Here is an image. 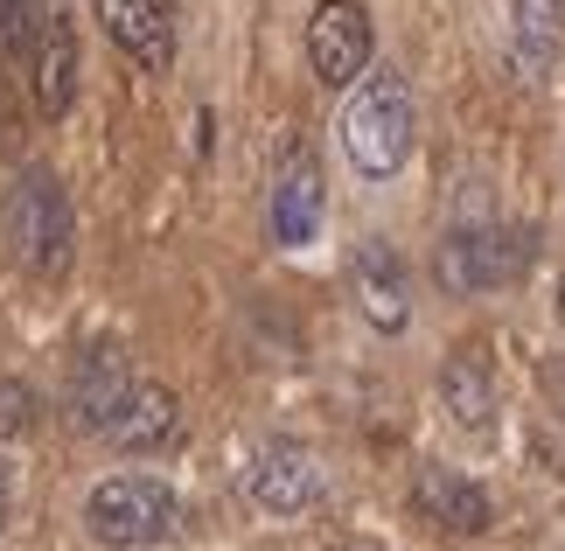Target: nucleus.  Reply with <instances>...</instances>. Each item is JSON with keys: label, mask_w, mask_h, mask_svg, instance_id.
<instances>
[{"label": "nucleus", "mask_w": 565, "mask_h": 551, "mask_svg": "<svg viewBox=\"0 0 565 551\" xmlns=\"http://www.w3.org/2000/svg\"><path fill=\"white\" fill-rule=\"evenodd\" d=\"M342 153L363 182H391L412 161V140H419V113H412V92L398 71H363L350 84V105H342Z\"/></svg>", "instance_id": "1"}, {"label": "nucleus", "mask_w": 565, "mask_h": 551, "mask_svg": "<svg viewBox=\"0 0 565 551\" xmlns=\"http://www.w3.org/2000/svg\"><path fill=\"white\" fill-rule=\"evenodd\" d=\"M0 224H8V252H14L29 273L56 279L63 266H71V252H77V216H71V195H63V182H56L50 168L14 174Z\"/></svg>", "instance_id": "2"}, {"label": "nucleus", "mask_w": 565, "mask_h": 551, "mask_svg": "<svg viewBox=\"0 0 565 551\" xmlns=\"http://www.w3.org/2000/svg\"><path fill=\"white\" fill-rule=\"evenodd\" d=\"M84 531L105 551H147L175 538V489L161 475H105L84 496Z\"/></svg>", "instance_id": "3"}, {"label": "nucleus", "mask_w": 565, "mask_h": 551, "mask_svg": "<svg viewBox=\"0 0 565 551\" xmlns=\"http://www.w3.org/2000/svg\"><path fill=\"white\" fill-rule=\"evenodd\" d=\"M531 258H537V237H531V231L454 224L440 245H433V279H440L454 300H468V294H489V286L524 279V273H531Z\"/></svg>", "instance_id": "4"}, {"label": "nucleus", "mask_w": 565, "mask_h": 551, "mask_svg": "<svg viewBox=\"0 0 565 551\" xmlns=\"http://www.w3.org/2000/svg\"><path fill=\"white\" fill-rule=\"evenodd\" d=\"M29 92H35V113L42 119H63L77 105V21H71V0H35Z\"/></svg>", "instance_id": "5"}, {"label": "nucleus", "mask_w": 565, "mask_h": 551, "mask_svg": "<svg viewBox=\"0 0 565 551\" xmlns=\"http://www.w3.org/2000/svg\"><path fill=\"white\" fill-rule=\"evenodd\" d=\"M308 71L321 92H350L371 71V8L363 0H321L308 14Z\"/></svg>", "instance_id": "6"}, {"label": "nucleus", "mask_w": 565, "mask_h": 551, "mask_svg": "<svg viewBox=\"0 0 565 551\" xmlns=\"http://www.w3.org/2000/svg\"><path fill=\"white\" fill-rule=\"evenodd\" d=\"M245 496L273 517H300L321 496V460L300 447V439H266V447L245 460Z\"/></svg>", "instance_id": "7"}, {"label": "nucleus", "mask_w": 565, "mask_h": 551, "mask_svg": "<svg viewBox=\"0 0 565 551\" xmlns=\"http://www.w3.org/2000/svg\"><path fill=\"white\" fill-rule=\"evenodd\" d=\"M105 35L119 42V56H134L147 77H161L175 63V0H92Z\"/></svg>", "instance_id": "8"}, {"label": "nucleus", "mask_w": 565, "mask_h": 551, "mask_svg": "<svg viewBox=\"0 0 565 551\" xmlns=\"http://www.w3.org/2000/svg\"><path fill=\"white\" fill-rule=\"evenodd\" d=\"M350 286H356V315L377 328V336H405L412 328V279L398 266V252L391 245H356L350 258Z\"/></svg>", "instance_id": "9"}, {"label": "nucleus", "mask_w": 565, "mask_h": 551, "mask_svg": "<svg viewBox=\"0 0 565 551\" xmlns=\"http://www.w3.org/2000/svg\"><path fill=\"white\" fill-rule=\"evenodd\" d=\"M412 510H419L426 523H440V531H454V538H482L495 523L489 489L468 481V475H454V468H419L412 475Z\"/></svg>", "instance_id": "10"}, {"label": "nucleus", "mask_w": 565, "mask_h": 551, "mask_svg": "<svg viewBox=\"0 0 565 551\" xmlns=\"http://www.w3.org/2000/svg\"><path fill=\"white\" fill-rule=\"evenodd\" d=\"M175 433H182V399L154 378H134V391L119 399L113 426H105V439L119 454H161V447H175Z\"/></svg>", "instance_id": "11"}, {"label": "nucleus", "mask_w": 565, "mask_h": 551, "mask_svg": "<svg viewBox=\"0 0 565 551\" xmlns=\"http://www.w3.org/2000/svg\"><path fill=\"white\" fill-rule=\"evenodd\" d=\"M321 216H329L321 161L300 147V153H287V168H279V182H273V237L300 252V245H315V237H321Z\"/></svg>", "instance_id": "12"}, {"label": "nucleus", "mask_w": 565, "mask_h": 551, "mask_svg": "<svg viewBox=\"0 0 565 551\" xmlns=\"http://www.w3.org/2000/svg\"><path fill=\"white\" fill-rule=\"evenodd\" d=\"M126 391H134V370H126V357L113 342H98L92 357L77 363V378H71V426L77 433H105Z\"/></svg>", "instance_id": "13"}, {"label": "nucleus", "mask_w": 565, "mask_h": 551, "mask_svg": "<svg viewBox=\"0 0 565 551\" xmlns=\"http://www.w3.org/2000/svg\"><path fill=\"white\" fill-rule=\"evenodd\" d=\"M565 42V0H516L510 8V63L516 77H545Z\"/></svg>", "instance_id": "14"}, {"label": "nucleus", "mask_w": 565, "mask_h": 551, "mask_svg": "<svg viewBox=\"0 0 565 551\" xmlns=\"http://www.w3.org/2000/svg\"><path fill=\"white\" fill-rule=\"evenodd\" d=\"M440 412L468 439H489L495 433V384H489V370L475 363V357H447V370H440Z\"/></svg>", "instance_id": "15"}, {"label": "nucleus", "mask_w": 565, "mask_h": 551, "mask_svg": "<svg viewBox=\"0 0 565 551\" xmlns=\"http://www.w3.org/2000/svg\"><path fill=\"white\" fill-rule=\"evenodd\" d=\"M29 426H35V391L29 384H0V439H14Z\"/></svg>", "instance_id": "16"}, {"label": "nucleus", "mask_w": 565, "mask_h": 551, "mask_svg": "<svg viewBox=\"0 0 565 551\" xmlns=\"http://www.w3.org/2000/svg\"><path fill=\"white\" fill-rule=\"evenodd\" d=\"M29 29H35V0H0V50H29Z\"/></svg>", "instance_id": "17"}, {"label": "nucleus", "mask_w": 565, "mask_h": 551, "mask_svg": "<svg viewBox=\"0 0 565 551\" xmlns=\"http://www.w3.org/2000/svg\"><path fill=\"white\" fill-rule=\"evenodd\" d=\"M537 378H545V399H552V412L565 418V349H558V357H545V370H537Z\"/></svg>", "instance_id": "18"}, {"label": "nucleus", "mask_w": 565, "mask_h": 551, "mask_svg": "<svg viewBox=\"0 0 565 551\" xmlns=\"http://www.w3.org/2000/svg\"><path fill=\"white\" fill-rule=\"evenodd\" d=\"M0 517H8V475H0Z\"/></svg>", "instance_id": "19"}, {"label": "nucleus", "mask_w": 565, "mask_h": 551, "mask_svg": "<svg viewBox=\"0 0 565 551\" xmlns=\"http://www.w3.org/2000/svg\"><path fill=\"white\" fill-rule=\"evenodd\" d=\"M558 321H565V273H558Z\"/></svg>", "instance_id": "20"}]
</instances>
